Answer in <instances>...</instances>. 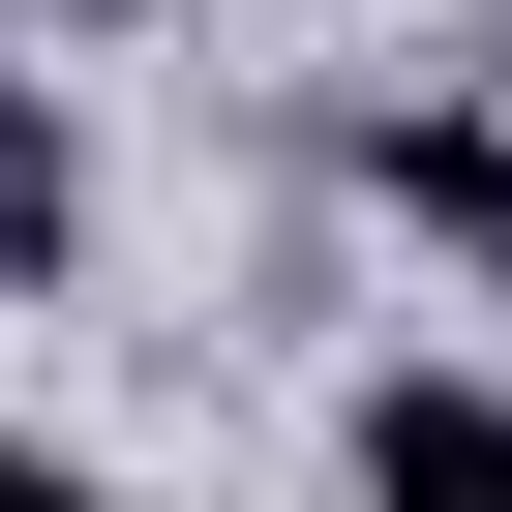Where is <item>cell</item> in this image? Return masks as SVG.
<instances>
[{"instance_id": "obj_1", "label": "cell", "mask_w": 512, "mask_h": 512, "mask_svg": "<svg viewBox=\"0 0 512 512\" xmlns=\"http://www.w3.org/2000/svg\"><path fill=\"white\" fill-rule=\"evenodd\" d=\"M362 512H512V392L392 362V392H362Z\"/></svg>"}, {"instance_id": "obj_2", "label": "cell", "mask_w": 512, "mask_h": 512, "mask_svg": "<svg viewBox=\"0 0 512 512\" xmlns=\"http://www.w3.org/2000/svg\"><path fill=\"white\" fill-rule=\"evenodd\" d=\"M392 211L452 241V272H512V121H392Z\"/></svg>"}, {"instance_id": "obj_3", "label": "cell", "mask_w": 512, "mask_h": 512, "mask_svg": "<svg viewBox=\"0 0 512 512\" xmlns=\"http://www.w3.org/2000/svg\"><path fill=\"white\" fill-rule=\"evenodd\" d=\"M61 211H91V181H61V121H0V272H61Z\"/></svg>"}, {"instance_id": "obj_4", "label": "cell", "mask_w": 512, "mask_h": 512, "mask_svg": "<svg viewBox=\"0 0 512 512\" xmlns=\"http://www.w3.org/2000/svg\"><path fill=\"white\" fill-rule=\"evenodd\" d=\"M0 512H91V482H61V452H31V422H0Z\"/></svg>"}, {"instance_id": "obj_5", "label": "cell", "mask_w": 512, "mask_h": 512, "mask_svg": "<svg viewBox=\"0 0 512 512\" xmlns=\"http://www.w3.org/2000/svg\"><path fill=\"white\" fill-rule=\"evenodd\" d=\"M482 121H512V31H482Z\"/></svg>"}, {"instance_id": "obj_6", "label": "cell", "mask_w": 512, "mask_h": 512, "mask_svg": "<svg viewBox=\"0 0 512 512\" xmlns=\"http://www.w3.org/2000/svg\"><path fill=\"white\" fill-rule=\"evenodd\" d=\"M61 31H121V0H61Z\"/></svg>"}]
</instances>
